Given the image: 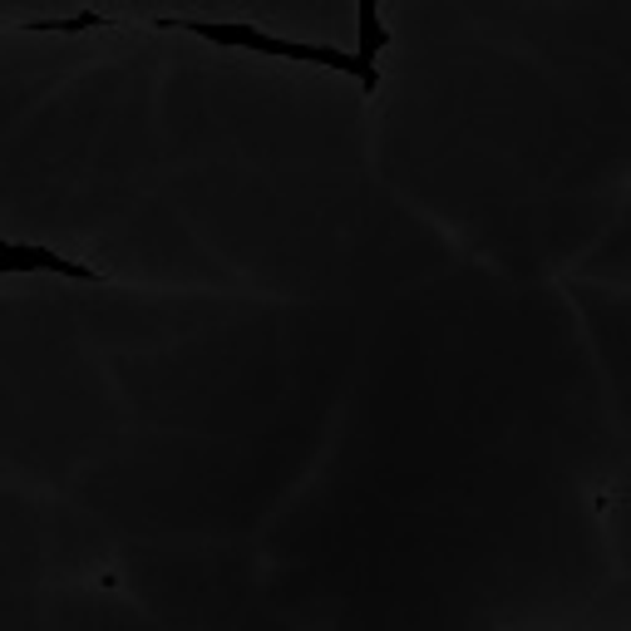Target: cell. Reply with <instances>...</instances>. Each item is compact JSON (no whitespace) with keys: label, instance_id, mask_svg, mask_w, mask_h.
Wrapping results in <instances>:
<instances>
[{"label":"cell","instance_id":"obj_1","mask_svg":"<svg viewBox=\"0 0 631 631\" xmlns=\"http://www.w3.org/2000/svg\"><path fill=\"white\" fill-rule=\"evenodd\" d=\"M148 30H183V36H198L213 45H227V50H257V55H277V60H302V65H326V70L355 75L365 89L381 85V70L375 65H361L346 50H331V45H296V40H277L257 26H223V20H183V16H164Z\"/></svg>","mask_w":631,"mask_h":631},{"label":"cell","instance_id":"obj_2","mask_svg":"<svg viewBox=\"0 0 631 631\" xmlns=\"http://www.w3.org/2000/svg\"><path fill=\"white\" fill-rule=\"evenodd\" d=\"M0 272H6V277L55 272V277H65V282H109V277H99L95 267H85V262L60 257L55 247H40V243H10V237H0Z\"/></svg>","mask_w":631,"mask_h":631},{"label":"cell","instance_id":"obj_3","mask_svg":"<svg viewBox=\"0 0 631 631\" xmlns=\"http://www.w3.org/2000/svg\"><path fill=\"white\" fill-rule=\"evenodd\" d=\"M390 45V30L381 26V0H355V60L361 65H375Z\"/></svg>","mask_w":631,"mask_h":631},{"label":"cell","instance_id":"obj_4","mask_svg":"<svg viewBox=\"0 0 631 631\" xmlns=\"http://www.w3.org/2000/svg\"><path fill=\"white\" fill-rule=\"evenodd\" d=\"M119 20L99 16V10H79L70 20H26L20 30H30V36H79V30H114Z\"/></svg>","mask_w":631,"mask_h":631},{"label":"cell","instance_id":"obj_5","mask_svg":"<svg viewBox=\"0 0 631 631\" xmlns=\"http://www.w3.org/2000/svg\"><path fill=\"white\" fill-rule=\"evenodd\" d=\"M0 282H6V272H0Z\"/></svg>","mask_w":631,"mask_h":631}]
</instances>
